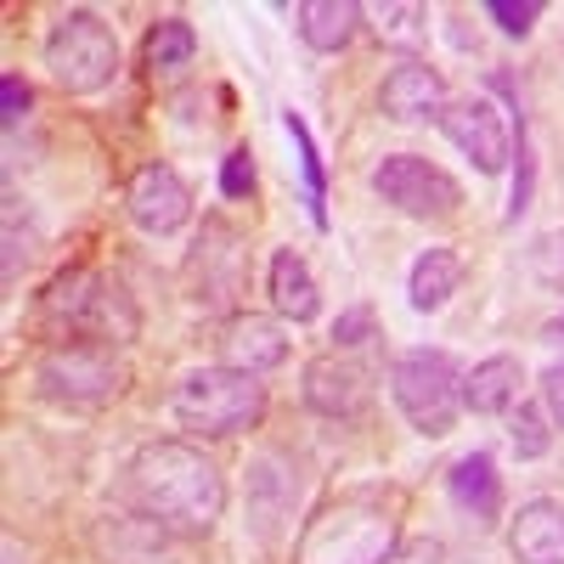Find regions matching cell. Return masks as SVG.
Returning <instances> with one entry per match:
<instances>
[{
	"mask_svg": "<svg viewBox=\"0 0 564 564\" xmlns=\"http://www.w3.org/2000/svg\"><path fill=\"white\" fill-rule=\"evenodd\" d=\"M124 486L135 497V508L153 525L175 531V536H198L220 520L226 508V475L220 463L186 435H164L135 446V457L124 463Z\"/></svg>",
	"mask_w": 564,
	"mask_h": 564,
	"instance_id": "cell-1",
	"label": "cell"
},
{
	"mask_svg": "<svg viewBox=\"0 0 564 564\" xmlns=\"http://www.w3.org/2000/svg\"><path fill=\"white\" fill-rule=\"evenodd\" d=\"M401 547V520L379 491H345L339 502L316 508L305 525L294 564H390Z\"/></svg>",
	"mask_w": 564,
	"mask_h": 564,
	"instance_id": "cell-2",
	"label": "cell"
},
{
	"mask_svg": "<svg viewBox=\"0 0 564 564\" xmlns=\"http://www.w3.org/2000/svg\"><path fill=\"white\" fill-rule=\"evenodd\" d=\"M186 441H231L265 417V384L238 367H193L170 395Z\"/></svg>",
	"mask_w": 564,
	"mask_h": 564,
	"instance_id": "cell-3",
	"label": "cell"
},
{
	"mask_svg": "<svg viewBox=\"0 0 564 564\" xmlns=\"http://www.w3.org/2000/svg\"><path fill=\"white\" fill-rule=\"evenodd\" d=\"M40 316H45L52 345H68V339L124 345V339H135V311H130L124 289L102 271H63L52 282V294H45Z\"/></svg>",
	"mask_w": 564,
	"mask_h": 564,
	"instance_id": "cell-4",
	"label": "cell"
},
{
	"mask_svg": "<svg viewBox=\"0 0 564 564\" xmlns=\"http://www.w3.org/2000/svg\"><path fill=\"white\" fill-rule=\"evenodd\" d=\"M40 63L68 97H97V90H108L119 79V34L102 12L68 7V12H57L52 34H45Z\"/></svg>",
	"mask_w": 564,
	"mask_h": 564,
	"instance_id": "cell-5",
	"label": "cell"
},
{
	"mask_svg": "<svg viewBox=\"0 0 564 564\" xmlns=\"http://www.w3.org/2000/svg\"><path fill=\"white\" fill-rule=\"evenodd\" d=\"M390 395L417 435L441 441L457 430V412H463V367L452 350H430V345L401 350L390 361Z\"/></svg>",
	"mask_w": 564,
	"mask_h": 564,
	"instance_id": "cell-6",
	"label": "cell"
},
{
	"mask_svg": "<svg viewBox=\"0 0 564 564\" xmlns=\"http://www.w3.org/2000/svg\"><path fill=\"white\" fill-rule=\"evenodd\" d=\"M34 384L40 395H52L63 406H108L124 395L130 384V367L113 356V345H97V339H68V345H52L34 367Z\"/></svg>",
	"mask_w": 564,
	"mask_h": 564,
	"instance_id": "cell-7",
	"label": "cell"
},
{
	"mask_svg": "<svg viewBox=\"0 0 564 564\" xmlns=\"http://www.w3.org/2000/svg\"><path fill=\"white\" fill-rule=\"evenodd\" d=\"M367 186H372V198H384L390 209H401L412 220L457 215V204H463V186L423 153H384L379 164H372Z\"/></svg>",
	"mask_w": 564,
	"mask_h": 564,
	"instance_id": "cell-8",
	"label": "cell"
},
{
	"mask_svg": "<svg viewBox=\"0 0 564 564\" xmlns=\"http://www.w3.org/2000/svg\"><path fill=\"white\" fill-rule=\"evenodd\" d=\"M243 276H249V249H243V238H238L226 220H204L193 254H186V282H193V300H198L204 311H226L231 300L243 294Z\"/></svg>",
	"mask_w": 564,
	"mask_h": 564,
	"instance_id": "cell-9",
	"label": "cell"
},
{
	"mask_svg": "<svg viewBox=\"0 0 564 564\" xmlns=\"http://www.w3.org/2000/svg\"><path fill=\"white\" fill-rule=\"evenodd\" d=\"M435 124L446 130V141L475 170H486V175L508 170V159H513V119H502V108L491 97H457V102L441 108Z\"/></svg>",
	"mask_w": 564,
	"mask_h": 564,
	"instance_id": "cell-10",
	"label": "cell"
},
{
	"mask_svg": "<svg viewBox=\"0 0 564 564\" xmlns=\"http://www.w3.org/2000/svg\"><path fill=\"white\" fill-rule=\"evenodd\" d=\"M124 215L148 231V238H170L193 220V186L181 181L175 164H141L124 186Z\"/></svg>",
	"mask_w": 564,
	"mask_h": 564,
	"instance_id": "cell-11",
	"label": "cell"
},
{
	"mask_svg": "<svg viewBox=\"0 0 564 564\" xmlns=\"http://www.w3.org/2000/svg\"><path fill=\"white\" fill-rule=\"evenodd\" d=\"M300 395H305V406H311L316 417L350 423V417L367 412V395H372V390H367V372H361L356 361H345L339 350H327V356H311V361H305Z\"/></svg>",
	"mask_w": 564,
	"mask_h": 564,
	"instance_id": "cell-12",
	"label": "cell"
},
{
	"mask_svg": "<svg viewBox=\"0 0 564 564\" xmlns=\"http://www.w3.org/2000/svg\"><path fill=\"white\" fill-rule=\"evenodd\" d=\"M446 74L435 63H423V57H406L384 74L379 85V113L395 119V124H423V119H441L446 108Z\"/></svg>",
	"mask_w": 564,
	"mask_h": 564,
	"instance_id": "cell-13",
	"label": "cell"
},
{
	"mask_svg": "<svg viewBox=\"0 0 564 564\" xmlns=\"http://www.w3.org/2000/svg\"><path fill=\"white\" fill-rule=\"evenodd\" d=\"M282 361H289V334H282L276 316L243 311V316L226 322V334H220V367H238V372L265 379V372H276Z\"/></svg>",
	"mask_w": 564,
	"mask_h": 564,
	"instance_id": "cell-14",
	"label": "cell"
},
{
	"mask_svg": "<svg viewBox=\"0 0 564 564\" xmlns=\"http://www.w3.org/2000/svg\"><path fill=\"white\" fill-rule=\"evenodd\" d=\"M508 553L513 564H564V502L558 497L520 502L508 525Z\"/></svg>",
	"mask_w": 564,
	"mask_h": 564,
	"instance_id": "cell-15",
	"label": "cell"
},
{
	"mask_svg": "<svg viewBox=\"0 0 564 564\" xmlns=\"http://www.w3.org/2000/svg\"><path fill=\"white\" fill-rule=\"evenodd\" d=\"M294 502H300V468H289L282 457H260L249 475V520L265 542H276L282 525L294 520Z\"/></svg>",
	"mask_w": 564,
	"mask_h": 564,
	"instance_id": "cell-16",
	"label": "cell"
},
{
	"mask_svg": "<svg viewBox=\"0 0 564 564\" xmlns=\"http://www.w3.org/2000/svg\"><path fill=\"white\" fill-rule=\"evenodd\" d=\"M520 390H525L520 356H486L463 372V406L480 412V417H508L520 406Z\"/></svg>",
	"mask_w": 564,
	"mask_h": 564,
	"instance_id": "cell-17",
	"label": "cell"
},
{
	"mask_svg": "<svg viewBox=\"0 0 564 564\" xmlns=\"http://www.w3.org/2000/svg\"><path fill=\"white\" fill-rule=\"evenodd\" d=\"M294 23H300V40L322 57H339L356 45L361 23H367V7L356 0H300L294 7Z\"/></svg>",
	"mask_w": 564,
	"mask_h": 564,
	"instance_id": "cell-18",
	"label": "cell"
},
{
	"mask_svg": "<svg viewBox=\"0 0 564 564\" xmlns=\"http://www.w3.org/2000/svg\"><path fill=\"white\" fill-rule=\"evenodd\" d=\"M265 294H271V311H276L282 322H316V316H322L316 271L305 265V254H300V249H276V254H271Z\"/></svg>",
	"mask_w": 564,
	"mask_h": 564,
	"instance_id": "cell-19",
	"label": "cell"
},
{
	"mask_svg": "<svg viewBox=\"0 0 564 564\" xmlns=\"http://www.w3.org/2000/svg\"><path fill=\"white\" fill-rule=\"evenodd\" d=\"M446 497L468 513V520L497 525V520H502V475H497L491 452H468V457H457V463H452V475H446Z\"/></svg>",
	"mask_w": 564,
	"mask_h": 564,
	"instance_id": "cell-20",
	"label": "cell"
},
{
	"mask_svg": "<svg viewBox=\"0 0 564 564\" xmlns=\"http://www.w3.org/2000/svg\"><path fill=\"white\" fill-rule=\"evenodd\" d=\"M457 282H463L457 249L435 243V249H423V254L412 260V271H406V300H412V311H441V305L457 294Z\"/></svg>",
	"mask_w": 564,
	"mask_h": 564,
	"instance_id": "cell-21",
	"label": "cell"
},
{
	"mask_svg": "<svg viewBox=\"0 0 564 564\" xmlns=\"http://www.w3.org/2000/svg\"><path fill=\"white\" fill-rule=\"evenodd\" d=\"M282 130L294 135V153H300V170H305V209H311V226L327 231V170H322V153H316V135L305 124V113L282 108Z\"/></svg>",
	"mask_w": 564,
	"mask_h": 564,
	"instance_id": "cell-22",
	"label": "cell"
},
{
	"mask_svg": "<svg viewBox=\"0 0 564 564\" xmlns=\"http://www.w3.org/2000/svg\"><path fill=\"white\" fill-rule=\"evenodd\" d=\"M367 23L372 34H379L384 45H395V52L417 57V45L430 40V12L417 7V0H384V7H367Z\"/></svg>",
	"mask_w": 564,
	"mask_h": 564,
	"instance_id": "cell-23",
	"label": "cell"
},
{
	"mask_svg": "<svg viewBox=\"0 0 564 564\" xmlns=\"http://www.w3.org/2000/svg\"><path fill=\"white\" fill-rule=\"evenodd\" d=\"M141 57H148L153 74H175L198 57V29L186 23V18H159L148 29V45H141Z\"/></svg>",
	"mask_w": 564,
	"mask_h": 564,
	"instance_id": "cell-24",
	"label": "cell"
},
{
	"mask_svg": "<svg viewBox=\"0 0 564 564\" xmlns=\"http://www.w3.org/2000/svg\"><path fill=\"white\" fill-rule=\"evenodd\" d=\"M536 198V159H531V130L525 113H513V193H508V220H520Z\"/></svg>",
	"mask_w": 564,
	"mask_h": 564,
	"instance_id": "cell-25",
	"label": "cell"
},
{
	"mask_svg": "<svg viewBox=\"0 0 564 564\" xmlns=\"http://www.w3.org/2000/svg\"><path fill=\"white\" fill-rule=\"evenodd\" d=\"M547 423H553V417H547L536 401H520V406L508 412V441H513V452H520L525 463H531V457H547V446H553Z\"/></svg>",
	"mask_w": 564,
	"mask_h": 564,
	"instance_id": "cell-26",
	"label": "cell"
},
{
	"mask_svg": "<svg viewBox=\"0 0 564 564\" xmlns=\"http://www.w3.org/2000/svg\"><path fill=\"white\" fill-rule=\"evenodd\" d=\"M525 271L542 282V289L564 294V226H553V231H536V238L525 243Z\"/></svg>",
	"mask_w": 564,
	"mask_h": 564,
	"instance_id": "cell-27",
	"label": "cell"
},
{
	"mask_svg": "<svg viewBox=\"0 0 564 564\" xmlns=\"http://www.w3.org/2000/svg\"><path fill=\"white\" fill-rule=\"evenodd\" d=\"M379 339V316H372V305H350V311H339V322H334V350L345 356V350H361V345H372Z\"/></svg>",
	"mask_w": 564,
	"mask_h": 564,
	"instance_id": "cell-28",
	"label": "cell"
},
{
	"mask_svg": "<svg viewBox=\"0 0 564 564\" xmlns=\"http://www.w3.org/2000/svg\"><path fill=\"white\" fill-rule=\"evenodd\" d=\"M486 18L502 34H531L536 18H542V0H486Z\"/></svg>",
	"mask_w": 564,
	"mask_h": 564,
	"instance_id": "cell-29",
	"label": "cell"
},
{
	"mask_svg": "<svg viewBox=\"0 0 564 564\" xmlns=\"http://www.w3.org/2000/svg\"><path fill=\"white\" fill-rule=\"evenodd\" d=\"M254 193V159L249 148H231L220 159V198H249Z\"/></svg>",
	"mask_w": 564,
	"mask_h": 564,
	"instance_id": "cell-30",
	"label": "cell"
},
{
	"mask_svg": "<svg viewBox=\"0 0 564 564\" xmlns=\"http://www.w3.org/2000/svg\"><path fill=\"white\" fill-rule=\"evenodd\" d=\"M18 198H7V282H18V271L29 265V254H34V231L29 226H18Z\"/></svg>",
	"mask_w": 564,
	"mask_h": 564,
	"instance_id": "cell-31",
	"label": "cell"
},
{
	"mask_svg": "<svg viewBox=\"0 0 564 564\" xmlns=\"http://www.w3.org/2000/svg\"><path fill=\"white\" fill-rule=\"evenodd\" d=\"M29 85L18 79V74H0V124H7V130H18L23 124V113H29Z\"/></svg>",
	"mask_w": 564,
	"mask_h": 564,
	"instance_id": "cell-32",
	"label": "cell"
},
{
	"mask_svg": "<svg viewBox=\"0 0 564 564\" xmlns=\"http://www.w3.org/2000/svg\"><path fill=\"white\" fill-rule=\"evenodd\" d=\"M542 412L564 430V361H553V367L542 372Z\"/></svg>",
	"mask_w": 564,
	"mask_h": 564,
	"instance_id": "cell-33",
	"label": "cell"
},
{
	"mask_svg": "<svg viewBox=\"0 0 564 564\" xmlns=\"http://www.w3.org/2000/svg\"><path fill=\"white\" fill-rule=\"evenodd\" d=\"M390 564H441V542L412 536V542H401V547L390 553Z\"/></svg>",
	"mask_w": 564,
	"mask_h": 564,
	"instance_id": "cell-34",
	"label": "cell"
},
{
	"mask_svg": "<svg viewBox=\"0 0 564 564\" xmlns=\"http://www.w3.org/2000/svg\"><path fill=\"white\" fill-rule=\"evenodd\" d=\"M542 339H547V345H564V311L542 322Z\"/></svg>",
	"mask_w": 564,
	"mask_h": 564,
	"instance_id": "cell-35",
	"label": "cell"
},
{
	"mask_svg": "<svg viewBox=\"0 0 564 564\" xmlns=\"http://www.w3.org/2000/svg\"><path fill=\"white\" fill-rule=\"evenodd\" d=\"M0 558H7V564H23V547L7 536V542H0Z\"/></svg>",
	"mask_w": 564,
	"mask_h": 564,
	"instance_id": "cell-36",
	"label": "cell"
}]
</instances>
